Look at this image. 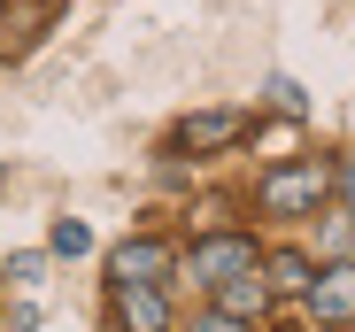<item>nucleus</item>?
I'll use <instances>...</instances> for the list:
<instances>
[{"label": "nucleus", "mask_w": 355, "mask_h": 332, "mask_svg": "<svg viewBox=\"0 0 355 332\" xmlns=\"http://www.w3.org/2000/svg\"><path fill=\"white\" fill-rule=\"evenodd\" d=\"M324 193H332V171H324L317 155L309 162H278V171H263V186H255V201L270 216H309Z\"/></svg>", "instance_id": "1"}, {"label": "nucleus", "mask_w": 355, "mask_h": 332, "mask_svg": "<svg viewBox=\"0 0 355 332\" xmlns=\"http://www.w3.org/2000/svg\"><path fill=\"white\" fill-rule=\"evenodd\" d=\"M186 270H193V286H224V279H240V270H255V240H240V232H216V240H201L193 255H186Z\"/></svg>", "instance_id": "2"}, {"label": "nucleus", "mask_w": 355, "mask_h": 332, "mask_svg": "<svg viewBox=\"0 0 355 332\" xmlns=\"http://www.w3.org/2000/svg\"><path fill=\"white\" fill-rule=\"evenodd\" d=\"M248 108H201V116H186L178 124V147L186 155H216V147H232V139H248Z\"/></svg>", "instance_id": "3"}, {"label": "nucleus", "mask_w": 355, "mask_h": 332, "mask_svg": "<svg viewBox=\"0 0 355 332\" xmlns=\"http://www.w3.org/2000/svg\"><path fill=\"white\" fill-rule=\"evenodd\" d=\"M116 317H124V332H170V302L147 279H116Z\"/></svg>", "instance_id": "4"}, {"label": "nucleus", "mask_w": 355, "mask_h": 332, "mask_svg": "<svg viewBox=\"0 0 355 332\" xmlns=\"http://www.w3.org/2000/svg\"><path fill=\"white\" fill-rule=\"evenodd\" d=\"M108 270L116 279H147V286H162L170 270H178V255H170V240H124L108 255Z\"/></svg>", "instance_id": "5"}, {"label": "nucleus", "mask_w": 355, "mask_h": 332, "mask_svg": "<svg viewBox=\"0 0 355 332\" xmlns=\"http://www.w3.org/2000/svg\"><path fill=\"white\" fill-rule=\"evenodd\" d=\"M309 309H317V324H347V317H355V263H332V270H317Z\"/></svg>", "instance_id": "6"}, {"label": "nucleus", "mask_w": 355, "mask_h": 332, "mask_svg": "<svg viewBox=\"0 0 355 332\" xmlns=\"http://www.w3.org/2000/svg\"><path fill=\"white\" fill-rule=\"evenodd\" d=\"M270 294H278V286H270V270L255 263V270H240V279H224V286H216V309L248 324V317H263V309H270Z\"/></svg>", "instance_id": "7"}, {"label": "nucleus", "mask_w": 355, "mask_h": 332, "mask_svg": "<svg viewBox=\"0 0 355 332\" xmlns=\"http://www.w3.org/2000/svg\"><path fill=\"white\" fill-rule=\"evenodd\" d=\"M263 270H270V286H278V294H309V286H317V270H309V255H302V247H278Z\"/></svg>", "instance_id": "8"}, {"label": "nucleus", "mask_w": 355, "mask_h": 332, "mask_svg": "<svg viewBox=\"0 0 355 332\" xmlns=\"http://www.w3.org/2000/svg\"><path fill=\"white\" fill-rule=\"evenodd\" d=\"M85 247H93V232L62 216V225H54V255H85Z\"/></svg>", "instance_id": "9"}, {"label": "nucleus", "mask_w": 355, "mask_h": 332, "mask_svg": "<svg viewBox=\"0 0 355 332\" xmlns=\"http://www.w3.org/2000/svg\"><path fill=\"white\" fill-rule=\"evenodd\" d=\"M340 193H347V209H355V155L340 162Z\"/></svg>", "instance_id": "10"}, {"label": "nucleus", "mask_w": 355, "mask_h": 332, "mask_svg": "<svg viewBox=\"0 0 355 332\" xmlns=\"http://www.w3.org/2000/svg\"><path fill=\"white\" fill-rule=\"evenodd\" d=\"M201 332H240V317H224V309H216V317H209Z\"/></svg>", "instance_id": "11"}]
</instances>
